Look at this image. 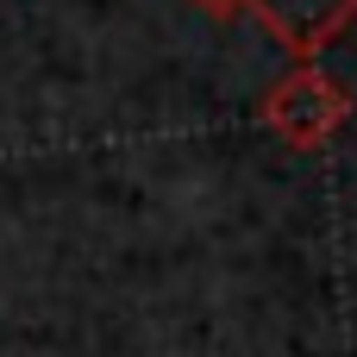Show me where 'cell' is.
<instances>
[{
    "label": "cell",
    "instance_id": "obj_2",
    "mask_svg": "<svg viewBox=\"0 0 357 357\" xmlns=\"http://www.w3.org/2000/svg\"><path fill=\"white\" fill-rule=\"evenodd\" d=\"M245 13L295 63H320V50L357 25V0H245Z\"/></svg>",
    "mask_w": 357,
    "mask_h": 357
},
{
    "label": "cell",
    "instance_id": "obj_1",
    "mask_svg": "<svg viewBox=\"0 0 357 357\" xmlns=\"http://www.w3.org/2000/svg\"><path fill=\"white\" fill-rule=\"evenodd\" d=\"M264 126L289 144V151H320L345 119H351V94L345 82H333L320 63H295L270 94H264Z\"/></svg>",
    "mask_w": 357,
    "mask_h": 357
},
{
    "label": "cell",
    "instance_id": "obj_3",
    "mask_svg": "<svg viewBox=\"0 0 357 357\" xmlns=\"http://www.w3.org/2000/svg\"><path fill=\"white\" fill-rule=\"evenodd\" d=\"M195 6H201L207 19H238V13H245V0H195Z\"/></svg>",
    "mask_w": 357,
    "mask_h": 357
}]
</instances>
